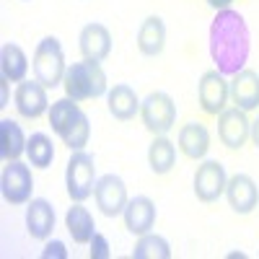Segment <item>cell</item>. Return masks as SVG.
Masks as SVG:
<instances>
[{
    "label": "cell",
    "mask_w": 259,
    "mask_h": 259,
    "mask_svg": "<svg viewBox=\"0 0 259 259\" xmlns=\"http://www.w3.org/2000/svg\"><path fill=\"white\" fill-rule=\"evenodd\" d=\"M207 47L215 62V70H221L226 78L244 70L251 52V31L246 18L233 8L218 11L210 24Z\"/></svg>",
    "instance_id": "1"
},
{
    "label": "cell",
    "mask_w": 259,
    "mask_h": 259,
    "mask_svg": "<svg viewBox=\"0 0 259 259\" xmlns=\"http://www.w3.org/2000/svg\"><path fill=\"white\" fill-rule=\"evenodd\" d=\"M62 89H65V96H70L73 101H91L109 94L106 73L101 68V62H94V60L73 62L68 73H65Z\"/></svg>",
    "instance_id": "2"
},
{
    "label": "cell",
    "mask_w": 259,
    "mask_h": 259,
    "mask_svg": "<svg viewBox=\"0 0 259 259\" xmlns=\"http://www.w3.org/2000/svg\"><path fill=\"white\" fill-rule=\"evenodd\" d=\"M31 68H34V78L45 85V89H57L65 80L68 65H65V52L57 36H45L36 45L34 57H31Z\"/></svg>",
    "instance_id": "3"
},
{
    "label": "cell",
    "mask_w": 259,
    "mask_h": 259,
    "mask_svg": "<svg viewBox=\"0 0 259 259\" xmlns=\"http://www.w3.org/2000/svg\"><path fill=\"white\" fill-rule=\"evenodd\" d=\"M96 161L85 150H73V156L65 166V187L73 202H85L96 189Z\"/></svg>",
    "instance_id": "4"
},
{
    "label": "cell",
    "mask_w": 259,
    "mask_h": 259,
    "mask_svg": "<svg viewBox=\"0 0 259 259\" xmlns=\"http://www.w3.org/2000/svg\"><path fill=\"white\" fill-rule=\"evenodd\" d=\"M140 119L150 135H166L177 124V101L166 91H153L140 101Z\"/></svg>",
    "instance_id": "5"
},
{
    "label": "cell",
    "mask_w": 259,
    "mask_h": 259,
    "mask_svg": "<svg viewBox=\"0 0 259 259\" xmlns=\"http://www.w3.org/2000/svg\"><path fill=\"white\" fill-rule=\"evenodd\" d=\"M0 192L8 205H26L34 192V177L31 168L21 161H6L3 174H0Z\"/></svg>",
    "instance_id": "6"
},
{
    "label": "cell",
    "mask_w": 259,
    "mask_h": 259,
    "mask_svg": "<svg viewBox=\"0 0 259 259\" xmlns=\"http://www.w3.org/2000/svg\"><path fill=\"white\" fill-rule=\"evenodd\" d=\"M226 184H228V174H226V166L221 161L207 158L194 171V197L205 205L218 202L226 194Z\"/></svg>",
    "instance_id": "7"
},
{
    "label": "cell",
    "mask_w": 259,
    "mask_h": 259,
    "mask_svg": "<svg viewBox=\"0 0 259 259\" xmlns=\"http://www.w3.org/2000/svg\"><path fill=\"white\" fill-rule=\"evenodd\" d=\"M228 99H231V83L226 80V75L215 68L202 73L197 83V101L202 106V112L210 117H218L226 109Z\"/></svg>",
    "instance_id": "8"
},
{
    "label": "cell",
    "mask_w": 259,
    "mask_h": 259,
    "mask_svg": "<svg viewBox=\"0 0 259 259\" xmlns=\"http://www.w3.org/2000/svg\"><path fill=\"white\" fill-rule=\"evenodd\" d=\"M94 200H96V207L106 215V218H117V215H122L127 202H130L127 187H124L122 177H117V174L99 177L96 189H94Z\"/></svg>",
    "instance_id": "9"
},
{
    "label": "cell",
    "mask_w": 259,
    "mask_h": 259,
    "mask_svg": "<svg viewBox=\"0 0 259 259\" xmlns=\"http://www.w3.org/2000/svg\"><path fill=\"white\" fill-rule=\"evenodd\" d=\"M251 122L246 119V112L233 106V109H223L218 114V138L228 150H241L249 140Z\"/></svg>",
    "instance_id": "10"
},
{
    "label": "cell",
    "mask_w": 259,
    "mask_h": 259,
    "mask_svg": "<svg viewBox=\"0 0 259 259\" xmlns=\"http://www.w3.org/2000/svg\"><path fill=\"white\" fill-rule=\"evenodd\" d=\"M16 112L24 119H39L41 114L50 112V99H47V89L41 85L36 78L34 80H21L16 89Z\"/></svg>",
    "instance_id": "11"
},
{
    "label": "cell",
    "mask_w": 259,
    "mask_h": 259,
    "mask_svg": "<svg viewBox=\"0 0 259 259\" xmlns=\"http://www.w3.org/2000/svg\"><path fill=\"white\" fill-rule=\"evenodd\" d=\"M226 200L233 212L249 215L259 205V187L249 174H233L228 177V184H226Z\"/></svg>",
    "instance_id": "12"
},
{
    "label": "cell",
    "mask_w": 259,
    "mask_h": 259,
    "mask_svg": "<svg viewBox=\"0 0 259 259\" xmlns=\"http://www.w3.org/2000/svg\"><path fill=\"white\" fill-rule=\"evenodd\" d=\"M57 223V215L50 200L45 197H31L26 202V231L34 241H47Z\"/></svg>",
    "instance_id": "13"
},
{
    "label": "cell",
    "mask_w": 259,
    "mask_h": 259,
    "mask_svg": "<svg viewBox=\"0 0 259 259\" xmlns=\"http://www.w3.org/2000/svg\"><path fill=\"white\" fill-rule=\"evenodd\" d=\"M78 47L83 60H94V62H104L112 55V31L104 24H85L78 34Z\"/></svg>",
    "instance_id": "14"
},
{
    "label": "cell",
    "mask_w": 259,
    "mask_h": 259,
    "mask_svg": "<svg viewBox=\"0 0 259 259\" xmlns=\"http://www.w3.org/2000/svg\"><path fill=\"white\" fill-rule=\"evenodd\" d=\"M124 228L133 233V236H143L148 231H153L156 226V218H158V210H156V202L145 197V194H138V197H133L127 202L124 212Z\"/></svg>",
    "instance_id": "15"
},
{
    "label": "cell",
    "mask_w": 259,
    "mask_h": 259,
    "mask_svg": "<svg viewBox=\"0 0 259 259\" xmlns=\"http://www.w3.org/2000/svg\"><path fill=\"white\" fill-rule=\"evenodd\" d=\"M231 101L244 112H254L259 106V73L251 68H244L236 75H231Z\"/></svg>",
    "instance_id": "16"
},
{
    "label": "cell",
    "mask_w": 259,
    "mask_h": 259,
    "mask_svg": "<svg viewBox=\"0 0 259 259\" xmlns=\"http://www.w3.org/2000/svg\"><path fill=\"white\" fill-rule=\"evenodd\" d=\"M106 106H109V114L119 122H130V119H135V114H140V99L133 85H127V83H117L114 89H109Z\"/></svg>",
    "instance_id": "17"
},
{
    "label": "cell",
    "mask_w": 259,
    "mask_h": 259,
    "mask_svg": "<svg viewBox=\"0 0 259 259\" xmlns=\"http://www.w3.org/2000/svg\"><path fill=\"white\" fill-rule=\"evenodd\" d=\"M177 140H179V150L192 161H202L207 156V150H210V133H207V127L200 124V122L182 124Z\"/></svg>",
    "instance_id": "18"
},
{
    "label": "cell",
    "mask_w": 259,
    "mask_h": 259,
    "mask_svg": "<svg viewBox=\"0 0 259 259\" xmlns=\"http://www.w3.org/2000/svg\"><path fill=\"white\" fill-rule=\"evenodd\" d=\"M166 47V24L161 16H148L138 29V50L145 57H158Z\"/></svg>",
    "instance_id": "19"
},
{
    "label": "cell",
    "mask_w": 259,
    "mask_h": 259,
    "mask_svg": "<svg viewBox=\"0 0 259 259\" xmlns=\"http://www.w3.org/2000/svg\"><path fill=\"white\" fill-rule=\"evenodd\" d=\"M65 228H68L70 239L75 244H89L96 233V223L94 215L89 212V207H83V202H73L65 212Z\"/></svg>",
    "instance_id": "20"
},
{
    "label": "cell",
    "mask_w": 259,
    "mask_h": 259,
    "mask_svg": "<svg viewBox=\"0 0 259 259\" xmlns=\"http://www.w3.org/2000/svg\"><path fill=\"white\" fill-rule=\"evenodd\" d=\"M26 135L16 119H0V158L3 161H18L26 153Z\"/></svg>",
    "instance_id": "21"
},
{
    "label": "cell",
    "mask_w": 259,
    "mask_h": 259,
    "mask_svg": "<svg viewBox=\"0 0 259 259\" xmlns=\"http://www.w3.org/2000/svg\"><path fill=\"white\" fill-rule=\"evenodd\" d=\"M26 73H29L26 52L18 45H13V41H6L0 47V75L11 83H21V80H26Z\"/></svg>",
    "instance_id": "22"
},
{
    "label": "cell",
    "mask_w": 259,
    "mask_h": 259,
    "mask_svg": "<svg viewBox=\"0 0 259 259\" xmlns=\"http://www.w3.org/2000/svg\"><path fill=\"white\" fill-rule=\"evenodd\" d=\"M148 166L156 177L168 174L177 166V145L166 135H153V143L148 145Z\"/></svg>",
    "instance_id": "23"
},
{
    "label": "cell",
    "mask_w": 259,
    "mask_h": 259,
    "mask_svg": "<svg viewBox=\"0 0 259 259\" xmlns=\"http://www.w3.org/2000/svg\"><path fill=\"white\" fill-rule=\"evenodd\" d=\"M83 114V109L78 106V101H73L70 96H65V99H57V101H52V106H50V112H47V117H50V124H52V130L62 138L65 135V130H68L78 117Z\"/></svg>",
    "instance_id": "24"
},
{
    "label": "cell",
    "mask_w": 259,
    "mask_h": 259,
    "mask_svg": "<svg viewBox=\"0 0 259 259\" xmlns=\"http://www.w3.org/2000/svg\"><path fill=\"white\" fill-rule=\"evenodd\" d=\"M26 158L34 168H50L55 161V145L47 133H34L26 143Z\"/></svg>",
    "instance_id": "25"
},
{
    "label": "cell",
    "mask_w": 259,
    "mask_h": 259,
    "mask_svg": "<svg viewBox=\"0 0 259 259\" xmlns=\"http://www.w3.org/2000/svg\"><path fill=\"white\" fill-rule=\"evenodd\" d=\"M133 259H171V246L163 236L148 231V233L138 236Z\"/></svg>",
    "instance_id": "26"
},
{
    "label": "cell",
    "mask_w": 259,
    "mask_h": 259,
    "mask_svg": "<svg viewBox=\"0 0 259 259\" xmlns=\"http://www.w3.org/2000/svg\"><path fill=\"white\" fill-rule=\"evenodd\" d=\"M89 140H91V122H89V117H85V112L65 130V135H62V143L68 145L70 150H83L85 145H89Z\"/></svg>",
    "instance_id": "27"
},
{
    "label": "cell",
    "mask_w": 259,
    "mask_h": 259,
    "mask_svg": "<svg viewBox=\"0 0 259 259\" xmlns=\"http://www.w3.org/2000/svg\"><path fill=\"white\" fill-rule=\"evenodd\" d=\"M91 246V259H109L112 256V249H109V241H106V236L104 233H94V239L89 241Z\"/></svg>",
    "instance_id": "28"
},
{
    "label": "cell",
    "mask_w": 259,
    "mask_h": 259,
    "mask_svg": "<svg viewBox=\"0 0 259 259\" xmlns=\"http://www.w3.org/2000/svg\"><path fill=\"white\" fill-rule=\"evenodd\" d=\"M41 259H68V249H65V244L62 241H57V239H47V244H45V249H41Z\"/></svg>",
    "instance_id": "29"
},
{
    "label": "cell",
    "mask_w": 259,
    "mask_h": 259,
    "mask_svg": "<svg viewBox=\"0 0 259 259\" xmlns=\"http://www.w3.org/2000/svg\"><path fill=\"white\" fill-rule=\"evenodd\" d=\"M8 83H11V80H6L3 75H0V109H3V106H8Z\"/></svg>",
    "instance_id": "30"
},
{
    "label": "cell",
    "mask_w": 259,
    "mask_h": 259,
    "mask_svg": "<svg viewBox=\"0 0 259 259\" xmlns=\"http://www.w3.org/2000/svg\"><path fill=\"white\" fill-rule=\"evenodd\" d=\"M231 3L233 0H207V6L215 8V11H226V8H231Z\"/></svg>",
    "instance_id": "31"
},
{
    "label": "cell",
    "mask_w": 259,
    "mask_h": 259,
    "mask_svg": "<svg viewBox=\"0 0 259 259\" xmlns=\"http://www.w3.org/2000/svg\"><path fill=\"white\" fill-rule=\"evenodd\" d=\"M249 138H251V143L259 148V117L251 122V130H249Z\"/></svg>",
    "instance_id": "32"
},
{
    "label": "cell",
    "mask_w": 259,
    "mask_h": 259,
    "mask_svg": "<svg viewBox=\"0 0 259 259\" xmlns=\"http://www.w3.org/2000/svg\"><path fill=\"white\" fill-rule=\"evenodd\" d=\"M24 3H29V0H24Z\"/></svg>",
    "instance_id": "33"
}]
</instances>
